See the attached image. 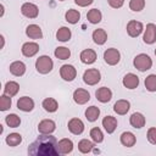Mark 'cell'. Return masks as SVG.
Returning a JSON list of instances; mask_svg holds the SVG:
<instances>
[{"instance_id": "cell-37", "label": "cell", "mask_w": 156, "mask_h": 156, "mask_svg": "<svg viewBox=\"0 0 156 156\" xmlns=\"http://www.w3.org/2000/svg\"><path fill=\"white\" fill-rule=\"evenodd\" d=\"M145 88L149 91H156V74H150L145 78Z\"/></svg>"}, {"instance_id": "cell-19", "label": "cell", "mask_w": 156, "mask_h": 156, "mask_svg": "<svg viewBox=\"0 0 156 156\" xmlns=\"http://www.w3.org/2000/svg\"><path fill=\"white\" fill-rule=\"evenodd\" d=\"M145 122H146V121H145V117H144V115L140 113V112H134V113L130 116V118H129L130 126L134 127V128H136V129L143 128V127L145 126Z\"/></svg>"}, {"instance_id": "cell-22", "label": "cell", "mask_w": 156, "mask_h": 156, "mask_svg": "<svg viewBox=\"0 0 156 156\" xmlns=\"http://www.w3.org/2000/svg\"><path fill=\"white\" fill-rule=\"evenodd\" d=\"M26 34L30 39H41L43 38V32L41 28L38 24H29L26 28Z\"/></svg>"}, {"instance_id": "cell-42", "label": "cell", "mask_w": 156, "mask_h": 156, "mask_svg": "<svg viewBox=\"0 0 156 156\" xmlns=\"http://www.w3.org/2000/svg\"><path fill=\"white\" fill-rule=\"evenodd\" d=\"M93 1H94V0H74V2H76L78 6H80V7L88 6V5H90Z\"/></svg>"}, {"instance_id": "cell-24", "label": "cell", "mask_w": 156, "mask_h": 156, "mask_svg": "<svg viewBox=\"0 0 156 156\" xmlns=\"http://www.w3.org/2000/svg\"><path fill=\"white\" fill-rule=\"evenodd\" d=\"M119 140H121V144L123 146L132 147V146H134V144L136 141V138L132 132H123L119 136Z\"/></svg>"}, {"instance_id": "cell-26", "label": "cell", "mask_w": 156, "mask_h": 156, "mask_svg": "<svg viewBox=\"0 0 156 156\" xmlns=\"http://www.w3.org/2000/svg\"><path fill=\"white\" fill-rule=\"evenodd\" d=\"M20 90V84L15 80H10L5 84V88H4V94L9 95V96H15Z\"/></svg>"}, {"instance_id": "cell-16", "label": "cell", "mask_w": 156, "mask_h": 156, "mask_svg": "<svg viewBox=\"0 0 156 156\" xmlns=\"http://www.w3.org/2000/svg\"><path fill=\"white\" fill-rule=\"evenodd\" d=\"M57 150L61 155H67V154H71L72 150H73V141L71 139H67V138H63L61 139L58 143H57Z\"/></svg>"}, {"instance_id": "cell-39", "label": "cell", "mask_w": 156, "mask_h": 156, "mask_svg": "<svg viewBox=\"0 0 156 156\" xmlns=\"http://www.w3.org/2000/svg\"><path fill=\"white\" fill-rule=\"evenodd\" d=\"M145 7V0H130L129 1V9L132 11L139 12Z\"/></svg>"}, {"instance_id": "cell-2", "label": "cell", "mask_w": 156, "mask_h": 156, "mask_svg": "<svg viewBox=\"0 0 156 156\" xmlns=\"http://www.w3.org/2000/svg\"><path fill=\"white\" fill-rule=\"evenodd\" d=\"M52 67H54V62L50 58V56H48V55L39 56L35 61V68L41 74H46V73L51 72Z\"/></svg>"}, {"instance_id": "cell-21", "label": "cell", "mask_w": 156, "mask_h": 156, "mask_svg": "<svg viewBox=\"0 0 156 156\" xmlns=\"http://www.w3.org/2000/svg\"><path fill=\"white\" fill-rule=\"evenodd\" d=\"M129 108H130L129 101H128V100H123V99L116 101L115 105H113V111H115L117 115H121V116L126 115V113L129 111Z\"/></svg>"}, {"instance_id": "cell-6", "label": "cell", "mask_w": 156, "mask_h": 156, "mask_svg": "<svg viewBox=\"0 0 156 156\" xmlns=\"http://www.w3.org/2000/svg\"><path fill=\"white\" fill-rule=\"evenodd\" d=\"M143 30H144V26H143V23L139 22V21L132 20V21H129L128 24H127V33H128V35L132 37V38L139 37Z\"/></svg>"}, {"instance_id": "cell-9", "label": "cell", "mask_w": 156, "mask_h": 156, "mask_svg": "<svg viewBox=\"0 0 156 156\" xmlns=\"http://www.w3.org/2000/svg\"><path fill=\"white\" fill-rule=\"evenodd\" d=\"M21 12L23 16H26L28 18H35V17H38L39 10H38L37 5H34L32 2H24L21 6Z\"/></svg>"}, {"instance_id": "cell-11", "label": "cell", "mask_w": 156, "mask_h": 156, "mask_svg": "<svg viewBox=\"0 0 156 156\" xmlns=\"http://www.w3.org/2000/svg\"><path fill=\"white\" fill-rule=\"evenodd\" d=\"M143 40L145 44H154L156 41V26L154 23L146 24Z\"/></svg>"}, {"instance_id": "cell-44", "label": "cell", "mask_w": 156, "mask_h": 156, "mask_svg": "<svg viewBox=\"0 0 156 156\" xmlns=\"http://www.w3.org/2000/svg\"><path fill=\"white\" fill-rule=\"evenodd\" d=\"M155 55H156V50H155Z\"/></svg>"}, {"instance_id": "cell-27", "label": "cell", "mask_w": 156, "mask_h": 156, "mask_svg": "<svg viewBox=\"0 0 156 156\" xmlns=\"http://www.w3.org/2000/svg\"><path fill=\"white\" fill-rule=\"evenodd\" d=\"M87 18L90 23L93 24H98L99 22H101V18H102V15H101V11L98 10V9H91L88 11L87 13Z\"/></svg>"}, {"instance_id": "cell-41", "label": "cell", "mask_w": 156, "mask_h": 156, "mask_svg": "<svg viewBox=\"0 0 156 156\" xmlns=\"http://www.w3.org/2000/svg\"><path fill=\"white\" fill-rule=\"evenodd\" d=\"M107 2H108V5H110L111 7H113V9H119V7L123 6L124 0H107Z\"/></svg>"}, {"instance_id": "cell-10", "label": "cell", "mask_w": 156, "mask_h": 156, "mask_svg": "<svg viewBox=\"0 0 156 156\" xmlns=\"http://www.w3.org/2000/svg\"><path fill=\"white\" fill-rule=\"evenodd\" d=\"M73 100L78 105H84V104H87L90 100V94H89L88 90L82 89V88H78L73 93Z\"/></svg>"}, {"instance_id": "cell-30", "label": "cell", "mask_w": 156, "mask_h": 156, "mask_svg": "<svg viewBox=\"0 0 156 156\" xmlns=\"http://www.w3.org/2000/svg\"><path fill=\"white\" fill-rule=\"evenodd\" d=\"M100 116V108L96 106H90L85 110V117L89 122H95Z\"/></svg>"}, {"instance_id": "cell-20", "label": "cell", "mask_w": 156, "mask_h": 156, "mask_svg": "<svg viewBox=\"0 0 156 156\" xmlns=\"http://www.w3.org/2000/svg\"><path fill=\"white\" fill-rule=\"evenodd\" d=\"M9 68H10V73L16 77H21L26 73V65L22 61H13Z\"/></svg>"}, {"instance_id": "cell-23", "label": "cell", "mask_w": 156, "mask_h": 156, "mask_svg": "<svg viewBox=\"0 0 156 156\" xmlns=\"http://www.w3.org/2000/svg\"><path fill=\"white\" fill-rule=\"evenodd\" d=\"M117 119L115 118V117H112V116H106V117H104V119H102V127L105 128V130L108 133V134H112L115 130H116V128H117Z\"/></svg>"}, {"instance_id": "cell-38", "label": "cell", "mask_w": 156, "mask_h": 156, "mask_svg": "<svg viewBox=\"0 0 156 156\" xmlns=\"http://www.w3.org/2000/svg\"><path fill=\"white\" fill-rule=\"evenodd\" d=\"M11 104H12L11 96H9V95H6V94H2V95L0 96V110H1V111L9 110V108L11 107Z\"/></svg>"}, {"instance_id": "cell-7", "label": "cell", "mask_w": 156, "mask_h": 156, "mask_svg": "<svg viewBox=\"0 0 156 156\" xmlns=\"http://www.w3.org/2000/svg\"><path fill=\"white\" fill-rule=\"evenodd\" d=\"M60 76L66 82H72L77 76V69L72 65H63L60 68Z\"/></svg>"}, {"instance_id": "cell-13", "label": "cell", "mask_w": 156, "mask_h": 156, "mask_svg": "<svg viewBox=\"0 0 156 156\" xmlns=\"http://www.w3.org/2000/svg\"><path fill=\"white\" fill-rule=\"evenodd\" d=\"M56 129V123L52 119H43L38 124V132L40 134H51Z\"/></svg>"}, {"instance_id": "cell-15", "label": "cell", "mask_w": 156, "mask_h": 156, "mask_svg": "<svg viewBox=\"0 0 156 156\" xmlns=\"http://www.w3.org/2000/svg\"><path fill=\"white\" fill-rule=\"evenodd\" d=\"M95 96H96V99H98L100 102L105 104V102H108V101L112 99V91H111L110 88L101 87V88H99V89L95 91Z\"/></svg>"}, {"instance_id": "cell-28", "label": "cell", "mask_w": 156, "mask_h": 156, "mask_svg": "<svg viewBox=\"0 0 156 156\" xmlns=\"http://www.w3.org/2000/svg\"><path fill=\"white\" fill-rule=\"evenodd\" d=\"M71 35H72L71 29L67 28V27H61V28H58L57 32H56V39H57L58 41H62V43L68 41V40L71 39Z\"/></svg>"}, {"instance_id": "cell-14", "label": "cell", "mask_w": 156, "mask_h": 156, "mask_svg": "<svg viewBox=\"0 0 156 156\" xmlns=\"http://www.w3.org/2000/svg\"><path fill=\"white\" fill-rule=\"evenodd\" d=\"M23 56L26 57H32L34 56L38 51H39V45L37 43H33V41H28V43H24L22 45V49H21Z\"/></svg>"}, {"instance_id": "cell-25", "label": "cell", "mask_w": 156, "mask_h": 156, "mask_svg": "<svg viewBox=\"0 0 156 156\" xmlns=\"http://www.w3.org/2000/svg\"><path fill=\"white\" fill-rule=\"evenodd\" d=\"M93 40L98 45H104L107 40V33L105 32V29H102V28L95 29L93 32Z\"/></svg>"}, {"instance_id": "cell-33", "label": "cell", "mask_w": 156, "mask_h": 156, "mask_svg": "<svg viewBox=\"0 0 156 156\" xmlns=\"http://www.w3.org/2000/svg\"><path fill=\"white\" fill-rule=\"evenodd\" d=\"M5 141L9 146H17L22 143V135L18 134V133H11L6 136Z\"/></svg>"}, {"instance_id": "cell-12", "label": "cell", "mask_w": 156, "mask_h": 156, "mask_svg": "<svg viewBox=\"0 0 156 156\" xmlns=\"http://www.w3.org/2000/svg\"><path fill=\"white\" fill-rule=\"evenodd\" d=\"M17 108L23 112H30L34 108V101L29 96H22L17 100Z\"/></svg>"}, {"instance_id": "cell-3", "label": "cell", "mask_w": 156, "mask_h": 156, "mask_svg": "<svg viewBox=\"0 0 156 156\" xmlns=\"http://www.w3.org/2000/svg\"><path fill=\"white\" fill-rule=\"evenodd\" d=\"M133 65H134V67H135L138 71L145 72V71H147V69L151 68V66H152V60H151L150 56L146 55V54H139V55H136V56L134 57Z\"/></svg>"}, {"instance_id": "cell-8", "label": "cell", "mask_w": 156, "mask_h": 156, "mask_svg": "<svg viewBox=\"0 0 156 156\" xmlns=\"http://www.w3.org/2000/svg\"><path fill=\"white\" fill-rule=\"evenodd\" d=\"M67 127H68V130H69L72 134H74V135H79V134H82V133L84 132V123H83L82 119H79V118H77V117L71 118V119L68 121Z\"/></svg>"}, {"instance_id": "cell-5", "label": "cell", "mask_w": 156, "mask_h": 156, "mask_svg": "<svg viewBox=\"0 0 156 156\" xmlns=\"http://www.w3.org/2000/svg\"><path fill=\"white\" fill-rule=\"evenodd\" d=\"M104 60H105V62H106L107 65L115 66V65H117V63L119 62V60H121V54H119V51H118L117 49L110 48V49H107V50L104 52Z\"/></svg>"}, {"instance_id": "cell-36", "label": "cell", "mask_w": 156, "mask_h": 156, "mask_svg": "<svg viewBox=\"0 0 156 156\" xmlns=\"http://www.w3.org/2000/svg\"><path fill=\"white\" fill-rule=\"evenodd\" d=\"M90 138L93 139L94 143L99 144V143H101L104 140V134H102V132H101L100 128L94 127V128L90 129Z\"/></svg>"}, {"instance_id": "cell-17", "label": "cell", "mask_w": 156, "mask_h": 156, "mask_svg": "<svg viewBox=\"0 0 156 156\" xmlns=\"http://www.w3.org/2000/svg\"><path fill=\"white\" fill-rule=\"evenodd\" d=\"M122 83L127 89H135L139 85V77L134 73H127L123 77Z\"/></svg>"}, {"instance_id": "cell-31", "label": "cell", "mask_w": 156, "mask_h": 156, "mask_svg": "<svg viewBox=\"0 0 156 156\" xmlns=\"http://www.w3.org/2000/svg\"><path fill=\"white\" fill-rule=\"evenodd\" d=\"M95 147V144L88 139H82L79 143H78V150L82 152V154H88Z\"/></svg>"}, {"instance_id": "cell-29", "label": "cell", "mask_w": 156, "mask_h": 156, "mask_svg": "<svg viewBox=\"0 0 156 156\" xmlns=\"http://www.w3.org/2000/svg\"><path fill=\"white\" fill-rule=\"evenodd\" d=\"M43 107H44V110L46 111V112H56L57 111V108H58V104H57V101L55 100V99H52V98H46V99H44V101H43Z\"/></svg>"}, {"instance_id": "cell-35", "label": "cell", "mask_w": 156, "mask_h": 156, "mask_svg": "<svg viewBox=\"0 0 156 156\" xmlns=\"http://www.w3.org/2000/svg\"><path fill=\"white\" fill-rule=\"evenodd\" d=\"M54 54H55L56 58H58V60H67V58H69V56H71L69 49H68V48H65V46H58V48H56Z\"/></svg>"}, {"instance_id": "cell-32", "label": "cell", "mask_w": 156, "mask_h": 156, "mask_svg": "<svg viewBox=\"0 0 156 156\" xmlns=\"http://www.w3.org/2000/svg\"><path fill=\"white\" fill-rule=\"evenodd\" d=\"M65 18H66V21H67L68 23L76 24V23L80 20V13H79V11H77V10L69 9V10L65 13Z\"/></svg>"}, {"instance_id": "cell-34", "label": "cell", "mask_w": 156, "mask_h": 156, "mask_svg": "<svg viewBox=\"0 0 156 156\" xmlns=\"http://www.w3.org/2000/svg\"><path fill=\"white\" fill-rule=\"evenodd\" d=\"M5 122L10 128H17L21 124V118L16 113H10L5 117Z\"/></svg>"}, {"instance_id": "cell-1", "label": "cell", "mask_w": 156, "mask_h": 156, "mask_svg": "<svg viewBox=\"0 0 156 156\" xmlns=\"http://www.w3.org/2000/svg\"><path fill=\"white\" fill-rule=\"evenodd\" d=\"M28 154L32 156H56L58 155L57 140L50 134H41L28 146Z\"/></svg>"}, {"instance_id": "cell-4", "label": "cell", "mask_w": 156, "mask_h": 156, "mask_svg": "<svg viewBox=\"0 0 156 156\" xmlns=\"http://www.w3.org/2000/svg\"><path fill=\"white\" fill-rule=\"evenodd\" d=\"M100 79H101V74L96 68H89L83 74V82L88 85H95L100 82Z\"/></svg>"}, {"instance_id": "cell-18", "label": "cell", "mask_w": 156, "mask_h": 156, "mask_svg": "<svg viewBox=\"0 0 156 156\" xmlns=\"http://www.w3.org/2000/svg\"><path fill=\"white\" fill-rule=\"evenodd\" d=\"M80 61L85 65H91L96 61V52L93 49H85L80 52Z\"/></svg>"}, {"instance_id": "cell-40", "label": "cell", "mask_w": 156, "mask_h": 156, "mask_svg": "<svg viewBox=\"0 0 156 156\" xmlns=\"http://www.w3.org/2000/svg\"><path fill=\"white\" fill-rule=\"evenodd\" d=\"M147 140L151 144L156 145V128L155 127L149 128V130H147Z\"/></svg>"}, {"instance_id": "cell-43", "label": "cell", "mask_w": 156, "mask_h": 156, "mask_svg": "<svg viewBox=\"0 0 156 156\" xmlns=\"http://www.w3.org/2000/svg\"><path fill=\"white\" fill-rule=\"evenodd\" d=\"M58 1H65V0H58Z\"/></svg>"}]
</instances>
